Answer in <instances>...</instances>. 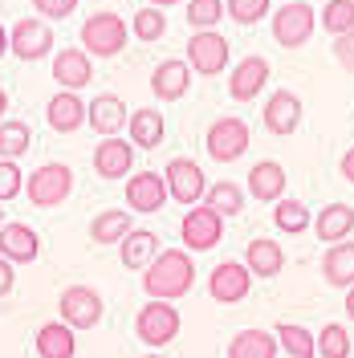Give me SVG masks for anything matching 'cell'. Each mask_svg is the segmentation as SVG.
I'll list each match as a JSON object with an SVG mask.
<instances>
[{
    "label": "cell",
    "mask_w": 354,
    "mask_h": 358,
    "mask_svg": "<svg viewBox=\"0 0 354 358\" xmlns=\"http://www.w3.org/2000/svg\"><path fill=\"white\" fill-rule=\"evenodd\" d=\"M196 285V261L183 248H163L151 265L143 268V293L147 301H176Z\"/></svg>",
    "instance_id": "obj_1"
},
{
    "label": "cell",
    "mask_w": 354,
    "mask_h": 358,
    "mask_svg": "<svg viewBox=\"0 0 354 358\" xmlns=\"http://www.w3.org/2000/svg\"><path fill=\"white\" fill-rule=\"evenodd\" d=\"M78 37L86 45V57H118L127 49L131 29H127V21L118 13L102 8V13H90L86 21H82V33Z\"/></svg>",
    "instance_id": "obj_2"
},
{
    "label": "cell",
    "mask_w": 354,
    "mask_h": 358,
    "mask_svg": "<svg viewBox=\"0 0 354 358\" xmlns=\"http://www.w3.org/2000/svg\"><path fill=\"white\" fill-rule=\"evenodd\" d=\"M69 192H73V171L66 163H41L37 171L24 176V196L37 208H57L69 200Z\"/></svg>",
    "instance_id": "obj_3"
},
{
    "label": "cell",
    "mask_w": 354,
    "mask_h": 358,
    "mask_svg": "<svg viewBox=\"0 0 354 358\" xmlns=\"http://www.w3.org/2000/svg\"><path fill=\"white\" fill-rule=\"evenodd\" d=\"M176 334H179V310L171 301H147L134 313V338L147 350H159V346L176 342Z\"/></svg>",
    "instance_id": "obj_4"
},
{
    "label": "cell",
    "mask_w": 354,
    "mask_h": 358,
    "mask_svg": "<svg viewBox=\"0 0 354 358\" xmlns=\"http://www.w3.org/2000/svg\"><path fill=\"white\" fill-rule=\"evenodd\" d=\"M163 183H167V200L183 203V208H196L204 203V192H208V176L196 159L176 155L167 167H163Z\"/></svg>",
    "instance_id": "obj_5"
},
{
    "label": "cell",
    "mask_w": 354,
    "mask_h": 358,
    "mask_svg": "<svg viewBox=\"0 0 354 358\" xmlns=\"http://www.w3.org/2000/svg\"><path fill=\"white\" fill-rule=\"evenodd\" d=\"M57 322H66L69 330H94L102 322V293L90 285H66L57 297Z\"/></svg>",
    "instance_id": "obj_6"
},
{
    "label": "cell",
    "mask_w": 354,
    "mask_h": 358,
    "mask_svg": "<svg viewBox=\"0 0 354 358\" xmlns=\"http://www.w3.org/2000/svg\"><path fill=\"white\" fill-rule=\"evenodd\" d=\"M248 143H253L248 122L236 118V114L216 118V122L208 127V134H204V147H208V155L216 159V163H236V159L248 151Z\"/></svg>",
    "instance_id": "obj_7"
},
{
    "label": "cell",
    "mask_w": 354,
    "mask_h": 358,
    "mask_svg": "<svg viewBox=\"0 0 354 358\" xmlns=\"http://www.w3.org/2000/svg\"><path fill=\"white\" fill-rule=\"evenodd\" d=\"M313 24H318V17H313L310 4L306 0H289V4H281L273 13V37H277L281 49H302L313 37Z\"/></svg>",
    "instance_id": "obj_8"
},
{
    "label": "cell",
    "mask_w": 354,
    "mask_h": 358,
    "mask_svg": "<svg viewBox=\"0 0 354 358\" xmlns=\"http://www.w3.org/2000/svg\"><path fill=\"white\" fill-rule=\"evenodd\" d=\"M179 241H183L187 252H208V248H216L224 241V220L212 208L196 203V208L183 216V224H179Z\"/></svg>",
    "instance_id": "obj_9"
},
{
    "label": "cell",
    "mask_w": 354,
    "mask_h": 358,
    "mask_svg": "<svg viewBox=\"0 0 354 358\" xmlns=\"http://www.w3.org/2000/svg\"><path fill=\"white\" fill-rule=\"evenodd\" d=\"M53 49V29L49 21L41 17H24L8 29V53L13 57H21V62H41L45 53Z\"/></svg>",
    "instance_id": "obj_10"
},
{
    "label": "cell",
    "mask_w": 354,
    "mask_h": 358,
    "mask_svg": "<svg viewBox=\"0 0 354 358\" xmlns=\"http://www.w3.org/2000/svg\"><path fill=\"white\" fill-rule=\"evenodd\" d=\"M228 66V41L220 37V29H204V33H192L187 37V69L192 73H220Z\"/></svg>",
    "instance_id": "obj_11"
},
{
    "label": "cell",
    "mask_w": 354,
    "mask_h": 358,
    "mask_svg": "<svg viewBox=\"0 0 354 358\" xmlns=\"http://www.w3.org/2000/svg\"><path fill=\"white\" fill-rule=\"evenodd\" d=\"M248 289H253V273H248L241 261H220V265L212 268V277H208V293H212L220 306L244 301Z\"/></svg>",
    "instance_id": "obj_12"
},
{
    "label": "cell",
    "mask_w": 354,
    "mask_h": 358,
    "mask_svg": "<svg viewBox=\"0 0 354 358\" xmlns=\"http://www.w3.org/2000/svg\"><path fill=\"white\" fill-rule=\"evenodd\" d=\"M0 257L8 265H33L41 257V241H37V228H29L21 220H4L0 228Z\"/></svg>",
    "instance_id": "obj_13"
},
{
    "label": "cell",
    "mask_w": 354,
    "mask_h": 358,
    "mask_svg": "<svg viewBox=\"0 0 354 358\" xmlns=\"http://www.w3.org/2000/svg\"><path fill=\"white\" fill-rule=\"evenodd\" d=\"M127 118H131V106H127L118 94H98L86 106L90 131H98L102 138H118V134L127 131Z\"/></svg>",
    "instance_id": "obj_14"
},
{
    "label": "cell",
    "mask_w": 354,
    "mask_h": 358,
    "mask_svg": "<svg viewBox=\"0 0 354 358\" xmlns=\"http://www.w3.org/2000/svg\"><path fill=\"white\" fill-rule=\"evenodd\" d=\"M265 86H269V57H261V53H248V57H241V62L232 66L228 94H232L236 102H253V98H257Z\"/></svg>",
    "instance_id": "obj_15"
},
{
    "label": "cell",
    "mask_w": 354,
    "mask_h": 358,
    "mask_svg": "<svg viewBox=\"0 0 354 358\" xmlns=\"http://www.w3.org/2000/svg\"><path fill=\"white\" fill-rule=\"evenodd\" d=\"M167 203V183L163 171H134L127 179V212H159Z\"/></svg>",
    "instance_id": "obj_16"
},
{
    "label": "cell",
    "mask_w": 354,
    "mask_h": 358,
    "mask_svg": "<svg viewBox=\"0 0 354 358\" xmlns=\"http://www.w3.org/2000/svg\"><path fill=\"white\" fill-rule=\"evenodd\" d=\"M187 90H192V69L183 57H167L151 69V94L159 102H179V98H187Z\"/></svg>",
    "instance_id": "obj_17"
},
{
    "label": "cell",
    "mask_w": 354,
    "mask_h": 358,
    "mask_svg": "<svg viewBox=\"0 0 354 358\" xmlns=\"http://www.w3.org/2000/svg\"><path fill=\"white\" fill-rule=\"evenodd\" d=\"M53 82L62 90H69V94H78L82 86H90L94 82V62L86 57V49H57L53 53Z\"/></svg>",
    "instance_id": "obj_18"
},
{
    "label": "cell",
    "mask_w": 354,
    "mask_h": 358,
    "mask_svg": "<svg viewBox=\"0 0 354 358\" xmlns=\"http://www.w3.org/2000/svg\"><path fill=\"white\" fill-rule=\"evenodd\" d=\"M285 183H289L285 167L277 159H261L248 171V196L261 203H277V200H285Z\"/></svg>",
    "instance_id": "obj_19"
},
{
    "label": "cell",
    "mask_w": 354,
    "mask_h": 358,
    "mask_svg": "<svg viewBox=\"0 0 354 358\" xmlns=\"http://www.w3.org/2000/svg\"><path fill=\"white\" fill-rule=\"evenodd\" d=\"M134 167V147L118 134V138H102L98 147H94V171L102 179H122L131 176Z\"/></svg>",
    "instance_id": "obj_20"
},
{
    "label": "cell",
    "mask_w": 354,
    "mask_h": 358,
    "mask_svg": "<svg viewBox=\"0 0 354 358\" xmlns=\"http://www.w3.org/2000/svg\"><path fill=\"white\" fill-rule=\"evenodd\" d=\"M265 127L273 134H293L302 127V98L293 94V90H273L265 102Z\"/></svg>",
    "instance_id": "obj_21"
},
{
    "label": "cell",
    "mask_w": 354,
    "mask_h": 358,
    "mask_svg": "<svg viewBox=\"0 0 354 358\" xmlns=\"http://www.w3.org/2000/svg\"><path fill=\"white\" fill-rule=\"evenodd\" d=\"M45 122H49V131H57V134H73L82 122H86V102H82L78 94L62 90V94L49 98V106H45Z\"/></svg>",
    "instance_id": "obj_22"
},
{
    "label": "cell",
    "mask_w": 354,
    "mask_h": 358,
    "mask_svg": "<svg viewBox=\"0 0 354 358\" xmlns=\"http://www.w3.org/2000/svg\"><path fill=\"white\" fill-rule=\"evenodd\" d=\"M127 143L131 147H143V151H155L159 143H163V134H167V122H163V110L155 106H143V110H131L127 118Z\"/></svg>",
    "instance_id": "obj_23"
},
{
    "label": "cell",
    "mask_w": 354,
    "mask_h": 358,
    "mask_svg": "<svg viewBox=\"0 0 354 358\" xmlns=\"http://www.w3.org/2000/svg\"><path fill=\"white\" fill-rule=\"evenodd\" d=\"M244 268L253 277H277L285 268V252H281L277 241H269V236H253L248 248H244Z\"/></svg>",
    "instance_id": "obj_24"
},
{
    "label": "cell",
    "mask_w": 354,
    "mask_h": 358,
    "mask_svg": "<svg viewBox=\"0 0 354 358\" xmlns=\"http://www.w3.org/2000/svg\"><path fill=\"white\" fill-rule=\"evenodd\" d=\"M322 277L334 289H354V241L330 245L322 257Z\"/></svg>",
    "instance_id": "obj_25"
},
{
    "label": "cell",
    "mask_w": 354,
    "mask_h": 358,
    "mask_svg": "<svg viewBox=\"0 0 354 358\" xmlns=\"http://www.w3.org/2000/svg\"><path fill=\"white\" fill-rule=\"evenodd\" d=\"M159 252H163V245H159V236L151 232V228H131L127 241L118 245V257H122L127 268H147Z\"/></svg>",
    "instance_id": "obj_26"
},
{
    "label": "cell",
    "mask_w": 354,
    "mask_h": 358,
    "mask_svg": "<svg viewBox=\"0 0 354 358\" xmlns=\"http://www.w3.org/2000/svg\"><path fill=\"white\" fill-rule=\"evenodd\" d=\"M351 228H354V208H346V203H326V208L318 212V220H313L318 241H326V245L351 241Z\"/></svg>",
    "instance_id": "obj_27"
},
{
    "label": "cell",
    "mask_w": 354,
    "mask_h": 358,
    "mask_svg": "<svg viewBox=\"0 0 354 358\" xmlns=\"http://www.w3.org/2000/svg\"><path fill=\"white\" fill-rule=\"evenodd\" d=\"M131 228L134 224H131V212L127 208H106V212H98L90 220V241L94 245H122Z\"/></svg>",
    "instance_id": "obj_28"
},
{
    "label": "cell",
    "mask_w": 354,
    "mask_h": 358,
    "mask_svg": "<svg viewBox=\"0 0 354 358\" xmlns=\"http://www.w3.org/2000/svg\"><path fill=\"white\" fill-rule=\"evenodd\" d=\"M78 355V338L66 322H45L37 330V358H73Z\"/></svg>",
    "instance_id": "obj_29"
},
{
    "label": "cell",
    "mask_w": 354,
    "mask_h": 358,
    "mask_svg": "<svg viewBox=\"0 0 354 358\" xmlns=\"http://www.w3.org/2000/svg\"><path fill=\"white\" fill-rule=\"evenodd\" d=\"M204 208H212L220 220L241 216V212H244V187H241V183H232V179L208 183V192H204Z\"/></svg>",
    "instance_id": "obj_30"
},
{
    "label": "cell",
    "mask_w": 354,
    "mask_h": 358,
    "mask_svg": "<svg viewBox=\"0 0 354 358\" xmlns=\"http://www.w3.org/2000/svg\"><path fill=\"white\" fill-rule=\"evenodd\" d=\"M228 358H277V338L273 330H241L228 342Z\"/></svg>",
    "instance_id": "obj_31"
},
{
    "label": "cell",
    "mask_w": 354,
    "mask_h": 358,
    "mask_svg": "<svg viewBox=\"0 0 354 358\" xmlns=\"http://www.w3.org/2000/svg\"><path fill=\"white\" fill-rule=\"evenodd\" d=\"M273 338H277V346H281L289 358H313L318 355V334L306 330V326H297V322H281V326L273 330Z\"/></svg>",
    "instance_id": "obj_32"
},
{
    "label": "cell",
    "mask_w": 354,
    "mask_h": 358,
    "mask_svg": "<svg viewBox=\"0 0 354 358\" xmlns=\"http://www.w3.org/2000/svg\"><path fill=\"white\" fill-rule=\"evenodd\" d=\"M29 147H33L29 122H24V118H4V122H0V159H13V163H17Z\"/></svg>",
    "instance_id": "obj_33"
},
{
    "label": "cell",
    "mask_w": 354,
    "mask_h": 358,
    "mask_svg": "<svg viewBox=\"0 0 354 358\" xmlns=\"http://www.w3.org/2000/svg\"><path fill=\"white\" fill-rule=\"evenodd\" d=\"M273 224L281 228V232H289V236H297V232H306L310 228V208L302 200H277V208H273Z\"/></svg>",
    "instance_id": "obj_34"
},
{
    "label": "cell",
    "mask_w": 354,
    "mask_h": 358,
    "mask_svg": "<svg viewBox=\"0 0 354 358\" xmlns=\"http://www.w3.org/2000/svg\"><path fill=\"white\" fill-rule=\"evenodd\" d=\"M318 24H322L326 33H334V37L351 33V29H354V0H326V4H322V17H318Z\"/></svg>",
    "instance_id": "obj_35"
},
{
    "label": "cell",
    "mask_w": 354,
    "mask_h": 358,
    "mask_svg": "<svg viewBox=\"0 0 354 358\" xmlns=\"http://www.w3.org/2000/svg\"><path fill=\"white\" fill-rule=\"evenodd\" d=\"M318 355L322 358H351V334L342 322H326L318 330Z\"/></svg>",
    "instance_id": "obj_36"
},
{
    "label": "cell",
    "mask_w": 354,
    "mask_h": 358,
    "mask_svg": "<svg viewBox=\"0 0 354 358\" xmlns=\"http://www.w3.org/2000/svg\"><path fill=\"white\" fill-rule=\"evenodd\" d=\"M131 33L139 37V41H147V45H155L163 33H167V13L163 8H143V13H134V24H131Z\"/></svg>",
    "instance_id": "obj_37"
},
{
    "label": "cell",
    "mask_w": 354,
    "mask_h": 358,
    "mask_svg": "<svg viewBox=\"0 0 354 358\" xmlns=\"http://www.w3.org/2000/svg\"><path fill=\"white\" fill-rule=\"evenodd\" d=\"M187 21L196 24V33L216 29L224 21V0H187Z\"/></svg>",
    "instance_id": "obj_38"
},
{
    "label": "cell",
    "mask_w": 354,
    "mask_h": 358,
    "mask_svg": "<svg viewBox=\"0 0 354 358\" xmlns=\"http://www.w3.org/2000/svg\"><path fill=\"white\" fill-rule=\"evenodd\" d=\"M269 4L273 0H224V17H232L236 24H257V21H265V13H269Z\"/></svg>",
    "instance_id": "obj_39"
},
{
    "label": "cell",
    "mask_w": 354,
    "mask_h": 358,
    "mask_svg": "<svg viewBox=\"0 0 354 358\" xmlns=\"http://www.w3.org/2000/svg\"><path fill=\"white\" fill-rule=\"evenodd\" d=\"M21 196V167L13 159H0V203Z\"/></svg>",
    "instance_id": "obj_40"
},
{
    "label": "cell",
    "mask_w": 354,
    "mask_h": 358,
    "mask_svg": "<svg viewBox=\"0 0 354 358\" xmlns=\"http://www.w3.org/2000/svg\"><path fill=\"white\" fill-rule=\"evenodd\" d=\"M33 8L41 13V21H66L78 8V0H33Z\"/></svg>",
    "instance_id": "obj_41"
},
{
    "label": "cell",
    "mask_w": 354,
    "mask_h": 358,
    "mask_svg": "<svg viewBox=\"0 0 354 358\" xmlns=\"http://www.w3.org/2000/svg\"><path fill=\"white\" fill-rule=\"evenodd\" d=\"M334 62L346 69V73H354V29L342 33V37H334Z\"/></svg>",
    "instance_id": "obj_42"
},
{
    "label": "cell",
    "mask_w": 354,
    "mask_h": 358,
    "mask_svg": "<svg viewBox=\"0 0 354 358\" xmlns=\"http://www.w3.org/2000/svg\"><path fill=\"white\" fill-rule=\"evenodd\" d=\"M13 285H17V273H13V265L0 257V297H8V293H13Z\"/></svg>",
    "instance_id": "obj_43"
},
{
    "label": "cell",
    "mask_w": 354,
    "mask_h": 358,
    "mask_svg": "<svg viewBox=\"0 0 354 358\" xmlns=\"http://www.w3.org/2000/svg\"><path fill=\"white\" fill-rule=\"evenodd\" d=\"M338 167H342V176H346V179L354 183V147L346 151V155H342V163H338Z\"/></svg>",
    "instance_id": "obj_44"
},
{
    "label": "cell",
    "mask_w": 354,
    "mask_h": 358,
    "mask_svg": "<svg viewBox=\"0 0 354 358\" xmlns=\"http://www.w3.org/2000/svg\"><path fill=\"white\" fill-rule=\"evenodd\" d=\"M4 53H8V29L0 24V57H4Z\"/></svg>",
    "instance_id": "obj_45"
},
{
    "label": "cell",
    "mask_w": 354,
    "mask_h": 358,
    "mask_svg": "<svg viewBox=\"0 0 354 358\" xmlns=\"http://www.w3.org/2000/svg\"><path fill=\"white\" fill-rule=\"evenodd\" d=\"M346 317L354 322V289H346Z\"/></svg>",
    "instance_id": "obj_46"
},
{
    "label": "cell",
    "mask_w": 354,
    "mask_h": 358,
    "mask_svg": "<svg viewBox=\"0 0 354 358\" xmlns=\"http://www.w3.org/2000/svg\"><path fill=\"white\" fill-rule=\"evenodd\" d=\"M151 8H171V4H179V0H147Z\"/></svg>",
    "instance_id": "obj_47"
},
{
    "label": "cell",
    "mask_w": 354,
    "mask_h": 358,
    "mask_svg": "<svg viewBox=\"0 0 354 358\" xmlns=\"http://www.w3.org/2000/svg\"><path fill=\"white\" fill-rule=\"evenodd\" d=\"M4 110H8V94L0 90V122H4Z\"/></svg>",
    "instance_id": "obj_48"
},
{
    "label": "cell",
    "mask_w": 354,
    "mask_h": 358,
    "mask_svg": "<svg viewBox=\"0 0 354 358\" xmlns=\"http://www.w3.org/2000/svg\"><path fill=\"white\" fill-rule=\"evenodd\" d=\"M147 358H163V355H159V350H147Z\"/></svg>",
    "instance_id": "obj_49"
},
{
    "label": "cell",
    "mask_w": 354,
    "mask_h": 358,
    "mask_svg": "<svg viewBox=\"0 0 354 358\" xmlns=\"http://www.w3.org/2000/svg\"><path fill=\"white\" fill-rule=\"evenodd\" d=\"M0 228H4V203H0Z\"/></svg>",
    "instance_id": "obj_50"
},
{
    "label": "cell",
    "mask_w": 354,
    "mask_h": 358,
    "mask_svg": "<svg viewBox=\"0 0 354 358\" xmlns=\"http://www.w3.org/2000/svg\"><path fill=\"white\" fill-rule=\"evenodd\" d=\"M281 4H289V0H281Z\"/></svg>",
    "instance_id": "obj_51"
}]
</instances>
